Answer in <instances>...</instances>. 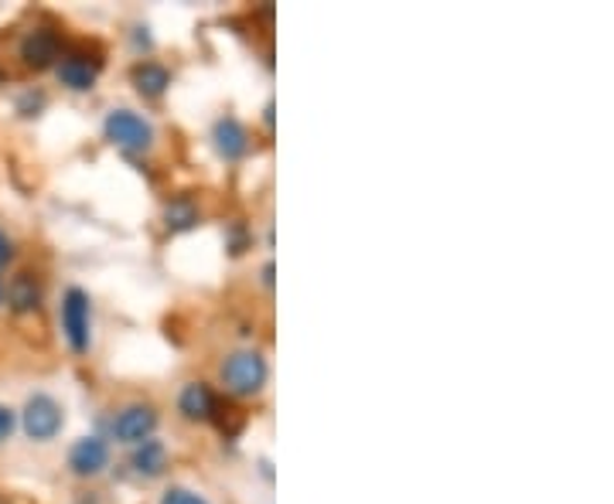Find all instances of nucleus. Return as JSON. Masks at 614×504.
I'll return each instance as SVG.
<instances>
[{
	"instance_id": "f257e3e1",
	"label": "nucleus",
	"mask_w": 614,
	"mask_h": 504,
	"mask_svg": "<svg viewBox=\"0 0 614 504\" xmlns=\"http://www.w3.org/2000/svg\"><path fill=\"white\" fill-rule=\"evenodd\" d=\"M266 378H270V362L256 348H240L226 355V362L218 368V382L226 385L230 396H240V399L260 396Z\"/></svg>"
},
{
	"instance_id": "f03ea898",
	"label": "nucleus",
	"mask_w": 614,
	"mask_h": 504,
	"mask_svg": "<svg viewBox=\"0 0 614 504\" xmlns=\"http://www.w3.org/2000/svg\"><path fill=\"white\" fill-rule=\"evenodd\" d=\"M103 137L114 144L117 150L130 154V157H140L147 150H154L157 144V130L147 117L134 113V109H109L106 120H103Z\"/></svg>"
},
{
	"instance_id": "7ed1b4c3",
	"label": "nucleus",
	"mask_w": 614,
	"mask_h": 504,
	"mask_svg": "<svg viewBox=\"0 0 614 504\" xmlns=\"http://www.w3.org/2000/svg\"><path fill=\"white\" fill-rule=\"evenodd\" d=\"M18 423L31 443H51L66 429V406L51 392H31L18 413Z\"/></svg>"
},
{
	"instance_id": "20e7f679",
	"label": "nucleus",
	"mask_w": 614,
	"mask_h": 504,
	"mask_svg": "<svg viewBox=\"0 0 614 504\" xmlns=\"http://www.w3.org/2000/svg\"><path fill=\"white\" fill-rule=\"evenodd\" d=\"M59 324L62 338L76 355H86L92 348V300L82 287H69L59 304Z\"/></svg>"
},
{
	"instance_id": "39448f33",
	"label": "nucleus",
	"mask_w": 614,
	"mask_h": 504,
	"mask_svg": "<svg viewBox=\"0 0 614 504\" xmlns=\"http://www.w3.org/2000/svg\"><path fill=\"white\" fill-rule=\"evenodd\" d=\"M157 423H160V416L150 403H127L124 409L114 413V419H109V433H114L117 443L137 446V443L154 436Z\"/></svg>"
},
{
	"instance_id": "423d86ee",
	"label": "nucleus",
	"mask_w": 614,
	"mask_h": 504,
	"mask_svg": "<svg viewBox=\"0 0 614 504\" xmlns=\"http://www.w3.org/2000/svg\"><path fill=\"white\" fill-rule=\"evenodd\" d=\"M103 72V59H89L86 51H62L55 62V79L69 92H89Z\"/></svg>"
},
{
	"instance_id": "0eeeda50",
	"label": "nucleus",
	"mask_w": 614,
	"mask_h": 504,
	"mask_svg": "<svg viewBox=\"0 0 614 504\" xmlns=\"http://www.w3.org/2000/svg\"><path fill=\"white\" fill-rule=\"evenodd\" d=\"M59 55H62V41L51 28H31L18 45V59L25 62V69H35V72L55 69Z\"/></svg>"
},
{
	"instance_id": "6e6552de",
	"label": "nucleus",
	"mask_w": 614,
	"mask_h": 504,
	"mask_svg": "<svg viewBox=\"0 0 614 504\" xmlns=\"http://www.w3.org/2000/svg\"><path fill=\"white\" fill-rule=\"evenodd\" d=\"M109 461H114V451H109V443L103 436H79L72 446H69V471L76 477H99Z\"/></svg>"
},
{
	"instance_id": "1a4fd4ad",
	"label": "nucleus",
	"mask_w": 614,
	"mask_h": 504,
	"mask_svg": "<svg viewBox=\"0 0 614 504\" xmlns=\"http://www.w3.org/2000/svg\"><path fill=\"white\" fill-rule=\"evenodd\" d=\"M178 413L188 419V423H208V419H218V396L212 392V385L205 382H188L182 392H178Z\"/></svg>"
},
{
	"instance_id": "9d476101",
	"label": "nucleus",
	"mask_w": 614,
	"mask_h": 504,
	"mask_svg": "<svg viewBox=\"0 0 614 504\" xmlns=\"http://www.w3.org/2000/svg\"><path fill=\"white\" fill-rule=\"evenodd\" d=\"M212 144H215V150H218V157L222 160H243L246 154H250V130L236 120V117H218L215 123H212Z\"/></svg>"
},
{
	"instance_id": "9b49d317",
	"label": "nucleus",
	"mask_w": 614,
	"mask_h": 504,
	"mask_svg": "<svg viewBox=\"0 0 614 504\" xmlns=\"http://www.w3.org/2000/svg\"><path fill=\"white\" fill-rule=\"evenodd\" d=\"M4 300H8L11 314H18V317L35 314V310L41 307V300H45L41 279H38L35 273H18V276H11V284L4 287Z\"/></svg>"
},
{
	"instance_id": "f8f14e48",
	"label": "nucleus",
	"mask_w": 614,
	"mask_h": 504,
	"mask_svg": "<svg viewBox=\"0 0 614 504\" xmlns=\"http://www.w3.org/2000/svg\"><path fill=\"white\" fill-rule=\"evenodd\" d=\"M130 467L140 474V477H160L167 471V443L150 436L144 443H137L134 451H130Z\"/></svg>"
},
{
	"instance_id": "ddd939ff",
	"label": "nucleus",
	"mask_w": 614,
	"mask_h": 504,
	"mask_svg": "<svg viewBox=\"0 0 614 504\" xmlns=\"http://www.w3.org/2000/svg\"><path fill=\"white\" fill-rule=\"evenodd\" d=\"M130 79H134V89L144 96V99H160L167 89H172V69L167 66H160V62H137L134 66V72H130Z\"/></svg>"
},
{
	"instance_id": "4468645a",
	"label": "nucleus",
	"mask_w": 614,
	"mask_h": 504,
	"mask_svg": "<svg viewBox=\"0 0 614 504\" xmlns=\"http://www.w3.org/2000/svg\"><path fill=\"white\" fill-rule=\"evenodd\" d=\"M198 221H202V211H198V205L188 195H178V198H172V201L164 205V226H167V233H192Z\"/></svg>"
},
{
	"instance_id": "2eb2a0df",
	"label": "nucleus",
	"mask_w": 614,
	"mask_h": 504,
	"mask_svg": "<svg viewBox=\"0 0 614 504\" xmlns=\"http://www.w3.org/2000/svg\"><path fill=\"white\" fill-rule=\"evenodd\" d=\"M157 504H212V501H208L205 494H198V491L185 487V484H172V487H164V491H160Z\"/></svg>"
},
{
	"instance_id": "dca6fc26",
	"label": "nucleus",
	"mask_w": 614,
	"mask_h": 504,
	"mask_svg": "<svg viewBox=\"0 0 614 504\" xmlns=\"http://www.w3.org/2000/svg\"><path fill=\"white\" fill-rule=\"evenodd\" d=\"M18 113L25 117V120H35V117H41V109L48 106V96L41 92V89H25L21 96H18Z\"/></svg>"
},
{
	"instance_id": "f3484780",
	"label": "nucleus",
	"mask_w": 614,
	"mask_h": 504,
	"mask_svg": "<svg viewBox=\"0 0 614 504\" xmlns=\"http://www.w3.org/2000/svg\"><path fill=\"white\" fill-rule=\"evenodd\" d=\"M226 246L233 256L246 253L250 249V229H246V221H230L226 226Z\"/></svg>"
},
{
	"instance_id": "a211bd4d",
	"label": "nucleus",
	"mask_w": 614,
	"mask_h": 504,
	"mask_svg": "<svg viewBox=\"0 0 614 504\" xmlns=\"http://www.w3.org/2000/svg\"><path fill=\"white\" fill-rule=\"evenodd\" d=\"M18 429V409H11L8 403H0V446H4Z\"/></svg>"
},
{
	"instance_id": "6ab92c4d",
	"label": "nucleus",
	"mask_w": 614,
	"mask_h": 504,
	"mask_svg": "<svg viewBox=\"0 0 614 504\" xmlns=\"http://www.w3.org/2000/svg\"><path fill=\"white\" fill-rule=\"evenodd\" d=\"M11 259H14V243H11V236L4 229H0V266L11 263Z\"/></svg>"
},
{
	"instance_id": "aec40b11",
	"label": "nucleus",
	"mask_w": 614,
	"mask_h": 504,
	"mask_svg": "<svg viewBox=\"0 0 614 504\" xmlns=\"http://www.w3.org/2000/svg\"><path fill=\"white\" fill-rule=\"evenodd\" d=\"M263 287H273V263H263Z\"/></svg>"
},
{
	"instance_id": "412c9836",
	"label": "nucleus",
	"mask_w": 614,
	"mask_h": 504,
	"mask_svg": "<svg viewBox=\"0 0 614 504\" xmlns=\"http://www.w3.org/2000/svg\"><path fill=\"white\" fill-rule=\"evenodd\" d=\"M76 504H99V497H96V494H82V497H79Z\"/></svg>"
},
{
	"instance_id": "4be33fe9",
	"label": "nucleus",
	"mask_w": 614,
	"mask_h": 504,
	"mask_svg": "<svg viewBox=\"0 0 614 504\" xmlns=\"http://www.w3.org/2000/svg\"><path fill=\"white\" fill-rule=\"evenodd\" d=\"M0 304H4V279H0Z\"/></svg>"
}]
</instances>
